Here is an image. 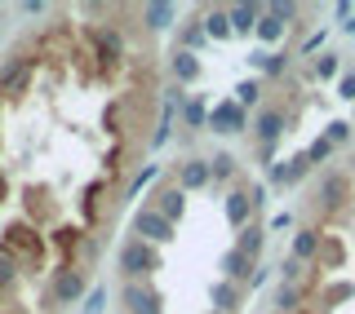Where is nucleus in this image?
I'll use <instances>...</instances> for the list:
<instances>
[{
  "instance_id": "nucleus-1",
  "label": "nucleus",
  "mask_w": 355,
  "mask_h": 314,
  "mask_svg": "<svg viewBox=\"0 0 355 314\" xmlns=\"http://www.w3.org/2000/svg\"><path fill=\"white\" fill-rule=\"evenodd\" d=\"M151 62L116 22H58L0 71V288L85 275L151 133Z\"/></svg>"
}]
</instances>
